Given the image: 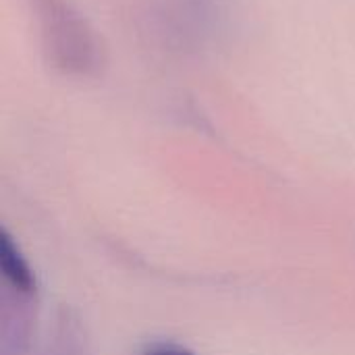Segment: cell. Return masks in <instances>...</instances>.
<instances>
[{"instance_id": "obj_1", "label": "cell", "mask_w": 355, "mask_h": 355, "mask_svg": "<svg viewBox=\"0 0 355 355\" xmlns=\"http://www.w3.org/2000/svg\"><path fill=\"white\" fill-rule=\"evenodd\" d=\"M46 62L64 77L94 79L104 71L100 35L71 0H27Z\"/></svg>"}, {"instance_id": "obj_2", "label": "cell", "mask_w": 355, "mask_h": 355, "mask_svg": "<svg viewBox=\"0 0 355 355\" xmlns=\"http://www.w3.org/2000/svg\"><path fill=\"white\" fill-rule=\"evenodd\" d=\"M0 268L12 289H17L21 293L35 291V287H37L35 275L6 229H2V233H0Z\"/></svg>"}, {"instance_id": "obj_3", "label": "cell", "mask_w": 355, "mask_h": 355, "mask_svg": "<svg viewBox=\"0 0 355 355\" xmlns=\"http://www.w3.org/2000/svg\"><path fill=\"white\" fill-rule=\"evenodd\" d=\"M141 355H196L187 347L175 345V343H152L144 349Z\"/></svg>"}]
</instances>
